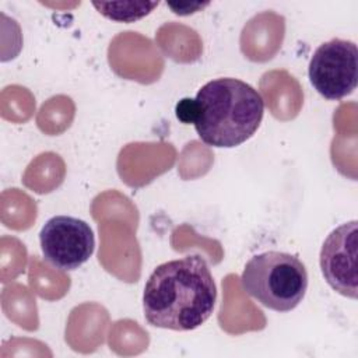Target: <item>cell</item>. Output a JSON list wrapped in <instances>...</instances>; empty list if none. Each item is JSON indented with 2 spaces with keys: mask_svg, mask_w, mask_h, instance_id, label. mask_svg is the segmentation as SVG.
Here are the masks:
<instances>
[{
  "mask_svg": "<svg viewBox=\"0 0 358 358\" xmlns=\"http://www.w3.org/2000/svg\"><path fill=\"white\" fill-rule=\"evenodd\" d=\"M217 287L200 255L165 262L150 274L143 294L145 320L159 329L187 331L213 313Z\"/></svg>",
  "mask_w": 358,
  "mask_h": 358,
  "instance_id": "1",
  "label": "cell"
},
{
  "mask_svg": "<svg viewBox=\"0 0 358 358\" xmlns=\"http://www.w3.org/2000/svg\"><path fill=\"white\" fill-rule=\"evenodd\" d=\"M264 101L248 83L215 78L204 84L196 96L176 105V117L193 123L200 140L211 147L234 148L249 140L259 129Z\"/></svg>",
  "mask_w": 358,
  "mask_h": 358,
  "instance_id": "2",
  "label": "cell"
},
{
  "mask_svg": "<svg viewBox=\"0 0 358 358\" xmlns=\"http://www.w3.org/2000/svg\"><path fill=\"white\" fill-rule=\"evenodd\" d=\"M241 284L260 305L275 312H289L306 294L308 271L295 255L268 250L246 263Z\"/></svg>",
  "mask_w": 358,
  "mask_h": 358,
  "instance_id": "3",
  "label": "cell"
},
{
  "mask_svg": "<svg viewBox=\"0 0 358 358\" xmlns=\"http://www.w3.org/2000/svg\"><path fill=\"white\" fill-rule=\"evenodd\" d=\"M309 81L326 99L338 101L358 83V50L351 41L334 38L322 43L309 62Z\"/></svg>",
  "mask_w": 358,
  "mask_h": 358,
  "instance_id": "4",
  "label": "cell"
},
{
  "mask_svg": "<svg viewBox=\"0 0 358 358\" xmlns=\"http://www.w3.org/2000/svg\"><path fill=\"white\" fill-rule=\"evenodd\" d=\"M45 260L59 270H76L94 253L95 236L91 227L71 215L49 218L39 232Z\"/></svg>",
  "mask_w": 358,
  "mask_h": 358,
  "instance_id": "5",
  "label": "cell"
},
{
  "mask_svg": "<svg viewBox=\"0 0 358 358\" xmlns=\"http://www.w3.org/2000/svg\"><path fill=\"white\" fill-rule=\"evenodd\" d=\"M357 220L333 229L320 249V268L326 282L340 295L357 299Z\"/></svg>",
  "mask_w": 358,
  "mask_h": 358,
  "instance_id": "6",
  "label": "cell"
},
{
  "mask_svg": "<svg viewBox=\"0 0 358 358\" xmlns=\"http://www.w3.org/2000/svg\"><path fill=\"white\" fill-rule=\"evenodd\" d=\"M159 3L158 1H119L105 3L94 1L92 6L106 18L117 22H133L148 15Z\"/></svg>",
  "mask_w": 358,
  "mask_h": 358,
  "instance_id": "7",
  "label": "cell"
}]
</instances>
